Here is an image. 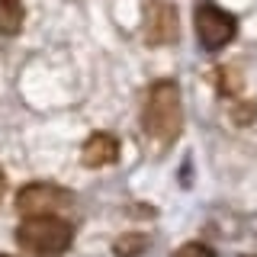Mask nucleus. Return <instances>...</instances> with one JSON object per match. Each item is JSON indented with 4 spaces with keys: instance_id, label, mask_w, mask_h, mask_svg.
I'll use <instances>...</instances> for the list:
<instances>
[{
    "instance_id": "obj_1",
    "label": "nucleus",
    "mask_w": 257,
    "mask_h": 257,
    "mask_svg": "<svg viewBox=\"0 0 257 257\" xmlns=\"http://www.w3.org/2000/svg\"><path fill=\"white\" fill-rule=\"evenodd\" d=\"M142 125L155 145H171L183 128V96L177 80H158L148 90L142 112Z\"/></svg>"
},
{
    "instance_id": "obj_2",
    "label": "nucleus",
    "mask_w": 257,
    "mask_h": 257,
    "mask_svg": "<svg viewBox=\"0 0 257 257\" xmlns=\"http://www.w3.org/2000/svg\"><path fill=\"white\" fill-rule=\"evenodd\" d=\"M16 241L26 254L36 257H58L71 247L74 228L58 215H26L16 228Z\"/></svg>"
},
{
    "instance_id": "obj_3",
    "label": "nucleus",
    "mask_w": 257,
    "mask_h": 257,
    "mask_svg": "<svg viewBox=\"0 0 257 257\" xmlns=\"http://www.w3.org/2000/svg\"><path fill=\"white\" fill-rule=\"evenodd\" d=\"M74 206V193L55 183H29L16 193V212L26 215H58L61 209Z\"/></svg>"
},
{
    "instance_id": "obj_4",
    "label": "nucleus",
    "mask_w": 257,
    "mask_h": 257,
    "mask_svg": "<svg viewBox=\"0 0 257 257\" xmlns=\"http://www.w3.org/2000/svg\"><path fill=\"white\" fill-rule=\"evenodd\" d=\"M193 26H196V36H199V42H203V48L215 52V48L228 45L231 39H235L238 20L231 13H225L222 7H215V4H199L196 16H193Z\"/></svg>"
},
{
    "instance_id": "obj_5",
    "label": "nucleus",
    "mask_w": 257,
    "mask_h": 257,
    "mask_svg": "<svg viewBox=\"0 0 257 257\" xmlns=\"http://www.w3.org/2000/svg\"><path fill=\"white\" fill-rule=\"evenodd\" d=\"M145 39L148 45H167L177 39V13L164 0H148L145 7Z\"/></svg>"
},
{
    "instance_id": "obj_6",
    "label": "nucleus",
    "mask_w": 257,
    "mask_h": 257,
    "mask_svg": "<svg viewBox=\"0 0 257 257\" xmlns=\"http://www.w3.org/2000/svg\"><path fill=\"white\" fill-rule=\"evenodd\" d=\"M116 158H119V142L112 139V135H106V132H93L90 139L84 142V148H80L84 167H106Z\"/></svg>"
},
{
    "instance_id": "obj_7",
    "label": "nucleus",
    "mask_w": 257,
    "mask_h": 257,
    "mask_svg": "<svg viewBox=\"0 0 257 257\" xmlns=\"http://www.w3.org/2000/svg\"><path fill=\"white\" fill-rule=\"evenodd\" d=\"M26 20V7L23 0H0V32L4 36H16Z\"/></svg>"
},
{
    "instance_id": "obj_8",
    "label": "nucleus",
    "mask_w": 257,
    "mask_h": 257,
    "mask_svg": "<svg viewBox=\"0 0 257 257\" xmlns=\"http://www.w3.org/2000/svg\"><path fill=\"white\" fill-rule=\"evenodd\" d=\"M174 257H215V251H212V247H206L203 241H190V244L177 247Z\"/></svg>"
},
{
    "instance_id": "obj_9",
    "label": "nucleus",
    "mask_w": 257,
    "mask_h": 257,
    "mask_svg": "<svg viewBox=\"0 0 257 257\" xmlns=\"http://www.w3.org/2000/svg\"><path fill=\"white\" fill-rule=\"evenodd\" d=\"M145 244H148L145 238H122V241L116 244V254H119V257H132V254L145 251Z\"/></svg>"
},
{
    "instance_id": "obj_10",
    "label": "nucleus",
    "mask_w": 257,
    "mask_h": 257,
    "mask_svg": "<svg viewBox=\"0 0 257 257\" xmlns=\"http://www.w3.org/2000/svg\"><path fill=\"white\" fill-rule=\"evenodd\" d=\"M0 193H4V174H0Z\"/></svg>"
},
{
    "instance_id": "obj_11",
    "label": "nucleus",
    "mask_w": 257,
    "mask_h": 257,
    "mask_svg": "<svg viewBox=\"0 0 257 257\" xmlns=\"http://www.w3.org/2000/svg\"><path fill=\"white\" fill-rule=\"evenodd\" d=\"M0 257H7V254H0Z\"/></svg>"
}]
</instances>
